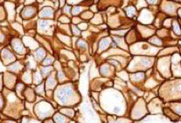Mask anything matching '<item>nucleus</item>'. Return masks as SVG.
Returning a JSON list of instances; mask_svg holds the SVG:
<instances>
[{"mask_svg":"<svg viewBox=\"0 0 181 123\" xmlns=\"http://www.w3.org/2000/svg\"><path fill=\"white\" fill-rule=\"evenodd\" d=\"M103 112L110 115L122 116L127 110V103L124 101L122 92L117 89H105L100 93V102Z\"/></svg>","mask_w":181,"mask_h":123,"instance_id":"1","label":"nucleus"},{"mask_svg":"<svg viewBox=\"0 0 181 123\" xmlns=\"http://www.w3.org/2000/svg\"><path fill=\"white\" fill-rule=\"evenodd\" d=\"M55 102L63 107H72L81 102V95L74 84L68 82L56 87L53 93Z\"/></svg>","mask_w":181,"mask_h":123,"instance_id":"2","label":"nucleus"},{"mask_svg":"<svg viewBox=\"0 0 181 123\" xmlns=\"http://www.w3.org/2000/svg\"><path fill=\"white\" fill-rule=\"evenodd\" d=\"M154 58L153 57L147 56H135L130 60V62L126 67V69L129 73H138V72H143L145 70H148L152 67L154 63Z\"/></svg>","mask_w":181,"mask_h":123,"instance_id":"3","label":"nucleus"},{"mask_svg":"<svg viewBox=\"0 0 181 123\" xmlns=\"http://www.w3.org/2000/svg\"><path fill=\"white\" fill-rule=\"evenodd\" d=\"M34 113L40 121L50 119L55 113V108L49 101L42 100L34 107Z\"/></svg>","mask_w":181,"mask_h":123,"instance_id":"4","label":"nucleus"},{"mask_svg":"<svg viewBox=\"0 0 181 123\" xmlns=\"http://www.w3.org/2000/svg\"><path fill=\"white\" fill-rule=\"evenodd\" d=\"M130 53L134 55H140V56H147V55H155L157 52V49L152 46L150 43L145 42H137L133 44L130 45Z\"/></svg>","mask_w":181,"mask_h":123,"instance_id":"5","label":"nucleus"},{"mask_svg":"<svg viewBox=\"0 0 181 123\" xmlns=\"http://www.w3.org/2000/svg\"><path fill=\"white\" fill-rule=\"evenodd\" d=\"M148 113L147 111V105L144 98H138L136 100L133 106H132L131 112H130V119L131 121H139L145 118Z\"/></svg>","mask_w":181,"mask_h":123,"instance_id":"6","label":"nucleus"},{"mask_svg":"<svg viewBox=\"0 0 181 123\" xmlns=\"http://www.w3.org/2000/svg\"><path fill=\"white\" fill-rule=\"evenodd\" d=\"M55 20H39L37 22V31L44 36H53L55 30Z\"/></svg>","mask_w":181,"mask_h":123,"instance_id":"7","label":"nucleus"},{"mask_svg":"<svg viewBox=\"0 0 181 123\" xmlns=\"http://www.w3.org/2000/svg\"><path fill=\"white\" fill-rule=\"evenodd\" d=\"M153 20H155V15L152 13L149 8L147 7V8H144L139 11L138 21V23H140V25H144V26L150 25L153 22Z\"/></svg>","mask_w":181,"mask_h":123,"instance_id":"8","label":"nucleus"},{"mask_svg":"<svg viewBox=\"0 0 181 123\" xmlns=\"http://www.w3.org/2000/svg\"><path fill=\"white\" fill-rule=\"evenodd\" d=\"M37 12H38L37 7L35 6L34 4L33 5H26L23 7L22 11L20 12V17L24 20H30L31 18L36 16Z\"/></svg>","mask_w":181,"mask_h":123,"instance_id":"9","label":"nucleus"},{"mask_svg":"<svg viewBox=\"0 0 181 123\" xmlns=\"http://www.w3.org/2000/svg\"><path fill=\"white\" fill-rule=\"evenodd\" d=\"M56 77H57V73H56V71H53V73L46 78V81L45 83L46 90L53 91L56 89V87L58 86V81L56 80Z\"/></svg>","mask_w":181,"mask_h":123,"instance_id":"10","label":"nucleus"},{"mask_svg":"<svg viewBox=\"0 0 181 123\" xmlns=\"http://www.w3.org/2000/svg\"><path fill=\"white\" fill-rule=\"evenodd\" d=\"M54 9L50 6H45L38 12L39 18L41 20H53L54 18Z\"/></svg>","mask_w":181,"mask_h":123,"instance_id":"11","label":"nucleus"},{"mask_svg":"<svg viewBox=\"0 0 181 123\" xmlns=\"http://www.w3.org/2000/svg\"><path fill=\"white\" fill-rule=\"evenodd\" d=\"M112 43H113L112 37H103V38L99 42L98 53L99 54H102L104 51H107V50H108L110 46H112Z\"/></svg>","mask_w":181,"mask_h":123,"instance_id":"12","label":"nucleus"},{"mask_svg":"<svg viewBox=\"0 0 181 123\" xmlns=\"http://www.w3.org/2000/svg\"><path fill=\"white\" fill-rule=\"evenodd\" d=\"M137 29L138 32L139 34V36H141V38L143 39H147L152 37L153 34H155V29H151L147 26H144V25H138L137 26Z\"/></svg>","mask_w":181,"mask_h":123,"instance_id":"13","label":"nucleus"},{"mask_svg":"<svg viewBox=\"0 0 181 123\" xmlns=\"http://www.w3.org/2000/svg\"><path fill=\"white\" fill-rule=\"evenodd\" d=\"M115 72V67H113L111 64L108 63H103L100 67V74L104 77L107 78H110L112 77Z\"/></svg>","mask_w":181,"mask_h":123,"instance_id":"14","label":"nucleus"},{"mask_svg":"<svg viewBox=\"0 0 181 123\" xmlns=\"http://www.w3.org/2000/svg\"><path fill=\"white\" fill-rule=\"evenodd\" d=\"M12 46L15 52L20 53V54H26L27 50L25 48V45L20 39L18 38H14L12 41Z\"/></svg>","mask_w":181,"mask_h":123,"instance_id":"15","label":"nucleus"},{"mask_svg":"<svg viewBox=\"0 0 181 123\" xmlns=\"http://www.w3.org/2000/svg\"><path fill=\"white\" fill-rule=\"evenodd\" d=\"M124 39H125V42H126V43H128L129 45H131L133 44V43H135V42H137V41H138V32H137L135 29H130V30L128 31V33L126 34V36H125V37H124Z\"/></svg>","mask_w":181,"mask_h":123,"instance_id":"16","label":"nucleus"},{"mask_svg":"<svg viewBox=\"0 0 181 123\" xmlns=\"http://www.w3.org/2000/svg\"><path fill=\"white\" fill-rule=\"evenodd\" d=\"M129 77H130L132 84L134 83L136 85H138L140 82H144L145 78H146V75H145L144 72H138V73L130 74Z\"/></svg>","mask_w":181,"mask_h":123,"instance_id":"17","label":"nucleus"},{"mask_svg":"<svg viewBox=\"0 0 181 123\" xmlns=\"http://www.w3.org/2000/svg\"><path fill=\"white\" fill-rule=\"evenodd\" d=\"M108 123H133L131 120H129L124 117H119L115 115H108Z\"/></svg>","mask_w":181,"mask_h":123,"instance_id":"18","label":"nucleus"},{"mask_svg":"<svg viewBox=\"0 0 181 123\" xmlns=\"http://www.w3.org/2000/svg\"><path fill=\"white\" fill-rule=\"evenodd\" d=\"M33 55L35 57L34 59L37 61H38V62H43V60L45 59V57H46V51H45V50L43 47H39L38 49L34 50Z\"/></svg>","mask_w":181,"mask_h":123,"instance_id":"19","label":"nucleus"},{"mask_svg":"<svg viewBox=\"0 0 181 123\" xmlns=\"http://www.w3.org/2000/svg\"><path fill=\"white\" fill-rule=\"evenodd\" d=\"M23 40H24V42H23V43H24V45H26L28 48L32 49V50H36V49L39 48L38 42L35 40L33 37H24Z\"/></svg>","mask_w":181,"mask_h":123,"instance_id":"20","label":"nucleus"},{"mask_svg":"<svg viewBox=\"0 0 181 123\" xmlns=\"http://www.w3.org/2000/svg\"><path fill=\"white\" fill-rule=\"evenodd\" d=\"M124 12L126 14V17L129 19H133L138 13V11H137L136 7H135L133 4H130V2L129 3V5L124 7Z\"/></svg>","mask_w":181,"mask_h":123,"instance_id":"21","label":"nucleus"},{"mask_svg":"<svg viewBox=\"0 0 181 123\" xmlns=\"http://www.w3.org/2000/svg\"><path fill=\"white\" fill-rule=\"evenodd\" d=\"M2 58H3V60H4V64H8V63H11V62L14 63L15 57L13 56V54H12L9 50L4 49V50H3Z\"/></svg>","mask_w":181,"mask_h":123,"instance_id":"22","label":"nucleus"},{"mask_svg":"<svg viewBox=\"0 0 181 123\" xmlns=\"http://www.w3.org/2000/svg\"><path fill=\"white\" fill-rule=\"evenodd\" d=\"M24 96L26 97V99L28 100L29 103H32L33 101H35L37 96H36V92H35L34 89L31 88V87H27L24 90Z\"/></svg>","mask_w":181,"mask_h":123,"instance_id":"23","label":"nucleus"},{"mask_svg":"<svg viewBox=\"0 0 181 123\" xmlns=\"http://www.w3.org/2000/svg\"><path fill=\"white\" fill-rule=\"evenodd\" d=\"M60 113L69 119H74L75 116V109L72 107H62L60 109Z\"/></svg>","mask_w":181,"mask_h":123,"instance_id":"24","label":"nucleus"},{"mask_svg":"<svg viewBox=\"0 0 181 123\" xmlns=\"http://www.w3.org/2000/svg\"><path fill=\"white\" fill-rule=\"evenodd\" d=\"M53 120L54 123H69L70 122V119L63 114H61L60 113H55L53 116Z\"/></svg>","mask_w":181,"mask_h":123,"instance_id":"25","label":"nucleus"},{"mask_svg":"<svg viewBox=\"0 0 181 123\" xmlns=\"http://www.w3.org/2000/svg\"><path fill=\"white\" fill-rule=\"evenodd\" d=\"M112 39H113V42H116V44L120 47V48L123 49V50H127L129 48L128 44L125 42L124 37H116V36H113Z\"/></svg>","mask_w":181,"mask_h":123,"instance_id":"26","label":"nucleus"},{"mask_svg":"<svg viewBox=\"0 0 181 123\" xmlns=\"http://www.w3.org/2000/svg\"><path fill=\"white\" fill-rule=\"evenodd\" d=\"M32 79H33L32 82L35 85H37V86L44 82V77L42 75V74H41V71L39 70H37L36 72H34V74L32 75Z\"/></svg>","mask_w":181,"mask_h":123,"instance_id":"27","label":"nucleus"},{"mask_svg":"<svg viewBox=\"0 0 181 123\" xmlns=\"http://www.w3.org/2000/svg\"><path fill=\"white\" fill-rule=\"evenodd\" d=\"M86 7L84 5H81V4L78 5L72 6L71 10V15H73L74 17H78L79 14H82L84 11H85Z\"/></svg>","mask_w":181,"mask_h":123,"instance_id":"28","label":"nucleus"},{"mask_svg":"<svg viewBox=\"0 0 181 123\" xmlns=\"http://www.w3.org/2000/svg\"><path fill=\"white\" fill-rule=\"evenodd\" d=\"M57 37H58V38L60 39V42H62L63 43L67 44V46H71L72 42H71V38H70L69 36H67V35H63V34H61V33H58Z\"/></svg>","mask_w":181,"mask_h":123,"instance_id":"29","label":"nucleus"},{"mask_svg":"<svg viewBox=\"0 0 181 123\" xmlns=\"http://www.w3.org/2000/svg\"><path fill=\"white\" fill-rule=\"evenodd\" d=\"M23 67H24V66L17 61V62H14V63H12V64H11V66L9 67V69H10L12 72H13V73H19V72H20V71L22 70Z\"/></svg>","mask_w":181,"mask_h":123,"instance_id":"30","label":"nucleus"},{"mask_svg":"<svg viewBox=\"0 0 181 123\" xmlns=\"http://www.w3.org/2000/svg\"><path fill=\"white\" fill-rule=\"evenodd\" d=\"M53 72V67L52 66H50V67H43L42 66V67H41V74H42L44 78H47Z\"/></svg>","mask_w":181,"mask_h":123,"instance_id":"31","label":"nucleus"},{"mask_svg":"<svg viewBox=\"0 0 181 123\" xmlns=\"http://www.w3.org/2000/svg\"><path fill=\"white\" fill-rule=\"evenodd\" d=\"M55 58L53 56H52V55H47L46 57H45V59L43 60V62H42V66L43 67H50V66H52V64H53V63L55 62Z\"/></svg>","mask_w":181,"mask_h":123,"instance_id":"32","label":"nucleus"},{"mask_svg":"<svg viewBox=\"0 0 181 123\" xmlns=\"http://www.w3.org/2000/svg\"><path fill=\"white\" fill-rule=\"evenodd\" d=\"M35 92L36 94L39 96H42V97H45V83H41V84L37 85L36 88H35Z\"/></svg>","mask_w":181,"mask_h":123,"instance_id":"33","label":"nucleus"},{"mask_svg":"<svg viewBox=\"0 0 181 123\" xmlns=\"http://www.w3.org/2000/svg\"><path fill=\"white\" fill-rule=\"evenodd\" d=\"M91 23L94 25H100L103 23V17L100 13H96L93 18L91 20Z\"/></svg>","mask_w":181,"mask_h":123,"instance_id":"34","label":"nucleus"},{"mask_svg":"<svg viewBox=\"0 0 181 123\" xmlns=\"http://www.w3.org/2000/svg\"><path fill=\"white\" fill-rule=\"evenodd\" d=\"M148 42L150 44L153 45H155V46H162L163 45V42L158 37H155V36H153L152 37L148 39Z\"/></svg>","mask_w":181,"mask_h":123,"instance_id":"35","label":"nucleus"},{"mask_svg":"<svg viewBox=\"0 0 181 123\" xmlns=\"http://www.w3.org/2000/svg\"><path fill=\"white\" fill-rule=\"evenodd\" d=\"M93 12H92L91 11H84L83 13L80 15V18L83 20H91L93 18Z\"/></svg>","mask_w":181,"mask_h":123,"instance_id":"36","label":"nucleus"},{"mask_svg":"<svg viewBox=\"0 0 181 123\" xmlns=\"http://www.w3.org/2000/svg\"><path fill=\"white\" fill-rule=\"evenodd\" d=\"M32 74L30 73V71H26L24 73V75L22 76V81L24 82L28 83V84H31L32 83Z\"/></svg>","mask_w":181,"mask_h":123,"instance_id":"37","label":"nucleus"},{"mask_svg":"<svg viewBox=\"0 0 181 123\" xmlns=\"http://www.w3.org/2000/svg\"><path fill=\"white\" fill-rule=\"evenodd\" d=\"M76 46H77L79 49H81L82 50H86L88 48L87 42H86L84 40H83V39H78L77 43H76Z\"/></svg>","mask_w":181,"mask_h":123,"instance_id":"38","label":"nucleus"},{"mask_svg":"<svg viewBox=\"0 0 181 123\" xmlns=\"http://www.w3.org/2000/svg\"><path fill=\"white\" fill-rule=\"evenodd\" d=\"M116 75H117V76L119 77V79H121L122 81H123V82L128 81L129 75H128V74H127L126 71H120L119 73L116 74Z\"/></svg>","mask_w":181,"mask_h":123,"instance_id":"39","label":"nucleus"},{"mask_svg":"<svg viewBox=\"0 0 181 123\" xmlns=\"http://www.w3.org/2000/svg\"><path fill=\"white\" fill-rule=\"evenodd\" d=\"M58 20H59V22L60 23V24L61 23H62V24H69V23L71 22V20H70L67 15H62V14H61V16L58 19Z\"/></svg>","mask_w":181,"mask_h":123,"instance_id":"40","label":"nucleus"},{"mask_svg":"<svg viewBox=\"0 0 181 123\" xmlns=\"http://www.w3.org/2000/svg\"><path fill=\"white\" fill-rule=\"evenodd\" d=\"M71 32H72V35H73L74 37H79L80 35L82 34L81 31L79 30V28H77V26H75V25H71Z\"/></svg>","mask_w":181,"mask_h":123,"instance_id":"41","label":"nucleus"},{"mask_svg":"<svg viewBox=\"0 0 181 123\" xmlns=\"http://www.w3.org/2000/svg\"><path fill=\"white\" fill-rule=\"evenodd\" d=\"M71 10H72V6L69 5V4H66L63 8L61 9L62 12L65 13V15H67L68 17V15H71Z\"/></svg>","mask_w":181,"mask_h":123,"instance_id":"42","label":"nucleus"},{"mask_svg":"<svg viewBox=\"0 0 181 123\" xmlns=\"http://www.w3.org/2000/svg\"><path fill=\"white\" fill-rule=\"evenodd\" d=\"M88 27H89V24H88L87 22H84V21L77 25V28H79V30H80V31H81V30L86 31V30H87Z\"/></svg>","mask_w":181,"mask_h":123,"instance_id":"43","label":"nucleus"},{"mask_svg":"<svg viewBox=\"0 0 181 123\" xmlns=\"http://www.w3.org/2000/svg\"><path fill=\"white\" fill-rule=\"evenodd\" d=\"M71 21H72V23H73V25H78V24H80V23L83 22V20H82L80 17H73Z\"/></svg>","mask_w":181,"mask_h":123,"instance_id":"44","label":"nucleus"},{"mask_svg":"<svg viewBox=\"0 0 181 123\" xmlns=\"http://www.w3.org/2000/svg\"><path fill=\"white\" fill-rule=\"evenodd\" d=\"M173 28H174V31L176 32V34H178V35H180V28H179V24H178V22H174L173 23Z\"/></svg>","mask_w":181,"mask_h":123,"instance_id":"45","label":"nucleus"},{"mask_svg":"<svg viewBox=\"0 0 181 123\" xmlns=\"http://www.w3.org/2000/svg\"><path fill=\"white\" fill-rule=\"evenodd\" d=\"M90 9H91V12H98V10H99V8H98V4H91V6H90Z\"/></svg>","mask_w":181,"mask_h":123,"instance_id":"46","label":"nucleus"},{"mask_svg":"<svg viewBox=\"0 0 181 123\" xmlns=\"http://www.w3.org/2000/svg\"><path fill=\"white\" fill-rule=\"evenodd\" d=\"M4 104H5V101H4V97L2 96V94L0 93V110H2L4 106Z\"/></svg>","mask_w":181,"mask_h":123,"instance_id":"47","label":"nucleus"},{"mask_svg":"<svg viewBox=\"0 0 181 123\" xmlns=\"http://www.w3.org/2000/svg\"><path fill=\"white\" fill-rule=\"evenodd\" d=\"M43 123H54V121H53V119H46V120H45V121H43Z\"/></svg>","mask_w":181,"mask_h":123,"instance_id":"48","label":"nucleus"},{"mask_svg":"<svg viewBox=\"0 0 181 123\" xmlns=\"http://www.w3.org/2000/svg\"><path fill=\"white\" fill-rule=\"evenodd\" d=\"M69 123H79V122H75V121H70V122Z\"/></svg>","mask_w":181,"mask_h":123,"instance_id":"49","label":"nucleus"},{"mask_svg":"<svg viewBox=\"0 0 181 123\" xmlns=\"http://www.w3.org/2000/svg\"><path fill=\"white\" fill-rule=\"evenodd\" d=\"M0 86H1V79H0Z\"/></svg>","mask_w":181,"mask_h":123,"instance_id":"50","label":"nucleus"}]
</instances>
